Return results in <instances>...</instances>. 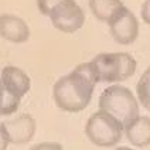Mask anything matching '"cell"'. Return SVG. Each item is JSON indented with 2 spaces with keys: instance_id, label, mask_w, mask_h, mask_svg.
I'll use <instances>...</instances> for the list:
<instances>
[{
  "instance_id": "1",
  "label": "cell",
  "mask_w": 150,
  "mask_h": 150,
  "mask_svg": "<svg viewBox=\"0 0 150 150\" xmlns=\"http://www.w3.org/2000/svg\"><path fill=\"white\" fill-rule=\"evenodd\" d=\"M98 82L99 76L92 61L78 64L69 74L55 81L52 86V99L64 112H81L89 105Z\"/></svg>"
},
{
  "instance_id": "2",
  "label": "cell",
  "mask_w": 150,
  "mask_h": 150,
  "mask_svg": "<svg viewBox=\"0 0 150 150\" xmlns=\"http://www.w3.org/2000/svg\"><path fill=\"white\" fill-rule=\"evenodd\" d=\"M85 134L98 147H115L125 136V125L112 113L98 109L88 117Z\"/></svg>"
},
{
  "instance_id": "3",
  "label": "cell",
  "mask_w": 150,
  "mask_h": 150,
  "mask_svg": "<svg viewBox=\"0 0 150 150\" xmlns=\"http://www.w3.org/2000/svg\"><path fill=\"white\" fill-rule=\"evenodd\" d=\"M98 106L102 110H106L116 116L123 125L140 113V103L137 96L129 88L119 83L110 85L102 91Z\"/></svg>"
},
{
  "instance_id": "4",
  "label": "cell",
  "mask_w": 150,
  "mask_h": 150,
  "mask_svg": "<svg viewBox=\"0 0 150 150\" xmlns=\"http://www.w3.org/2000/svg\"><path fill=\"white\" fill-rule=\"evenodd\" d=\"M96 68L99 82H123L133 76L137 68L136 59L129 52H100L91 59Z\"/></svg>"
},
{
  "instance_id": "5",
  "label": "cell",
  "mask_w": 150,
  "mask_h": 150,
  "mask_svg": "<svg viewBox=\"0 0 150 150\" xmlns=\"http://www.w3.org/2000/svg\"><path fill=\"white\" fill-rule=\"evenodd\" d=\"M108 25L112 38L120 45H130L139 37V20L126 6H122L110 17Z\"/></svg>"
},
{
  "instance_id": "6",
  "label": "cell",
  "mask_w": 150,
  "mask_h": 150,
  "mask_svg": "<svg viewBox=\"0 0 150 150\" xmlns=\"http://www.w3.org/2000/svg\"><path fill=\"white\" fill-rule=\"evenodd\" d=\"M52 25L65 34H72L85 24V13L75 0H62L50 14Z\"/></svg>"
},
{
  "instance_id": "7",
  "label": "cell",
  "mask_w": 150,
  "mask_h": 150,
  "mask_svg": "<svg viewBox=\"0 0 150 150\" xmlns=\"http://www.w3.org/2000/svg\"><path fill=\"white\" fill-rule=\"evenodd\" d=\"M0 86L18 98H23L31 88V79L21 68L16 65H6L0 74Z\"/></svg>"
},
{
  "instance_id": "8",
  "label": "cell",
  "mask_w": 150,
  "mask_h": 150,
  "mask_svg": "<svg viewBox=\"0 0 150 150\" xmlns=\"http://www.w3.org/2000/svg\"><path fill=\"white\" fill-rule=\"evenodd\" d=\"M30 27L21 17L4 13L0 16V35L1 38L14 44L28 41L30 38Z\"/></svg>"
},
{
  "instance_id": "9",
  "label": "cell",
  "mask_w": 150,
  "mask_h": 150,
  "mask_svg": "<svg viewBox=\"0 0 150 150\" xmlns=\"http://www.w3.org/2000/svg\"><path fill=\"white\" fill-rule=\"evenodd\" d=\"M4 125L10 134V140L14 144L28 143L34 137L35 129H37L34 117L28 113H21L11 120L4 122Z\"/></svg>"
},
{
  "instance_id": "10",
  "label": "cell",
  "mask_w": 150,
  "mask_h": 150,
  "mask_svg": "<svg viewBox=\"0 0 150 150\" xmlns=\"http://www.w3.org/2000/svg\"><path fill=\"white\" fill-rule=\"evenodd\" d=\"M125 136L134 147L150 146V116H136L125 125Z\"/></svg>"
},
{
  "instance_id": "11",
  "label": "cell",
  "mask_w": 150,
  "mask_h": 150,
  "mask_svg": "<svg viewBox=\"0 0 150 150\" xmlns=\"http://www.w3.org/2000/svg\"><path fill=\"white\" fill-rule=\"evenodd\" d=\"M88 6L92 16L102 23H108L110 17L116 13L123 4L122 0H89Z\"/></svg>"
},
{
  "instance_id": "12",
  "label": "cell",
  "mask_w": 150,
  "mask_h": 150,
  "mask_svg": "<svg viewBox=\"0 0 150 150\" xmlns=\"http://www.w3.org/2000/svg\"><path fill=\"white\" fill-rule=\"evenodd\" d=\"M21 98L13 95L11 92L0 86V115L1 116H8L16 113L17 109L20 108Z\"/></svg>"
},
{
  "instance_id": "13",
  "label": "cell",
  "mask_w": 150,
  "mask_h": 150,
  "mask_svg": "<svg viewBox=\"0 0 150 150\" xmlns=\"http://www.w3.org/2000/svg\"><path fill=\"white\" fill-rule=\"evenodd\" d=\"M136 96L143 108L150 103V67L143 72L136 83Z\"/></svg>"
},
{
  "instance_id": "14",
  "label": "cell",
  "mask_w": 150,
  "mask_h": 150,
  "mask_svg": "<svg viewBox=\"0 0 150 150\" xmlns=\"http://www.w3.org/2000/svg\"><path fill=\"white\" fill-rule=\"evenodd\" d=\"M62 0H35V4L38 11L41 13L42 16H48L52 13V10L55 8L57 4H59Z\"/></svg>"
},
{
  "instance_id": "15",
  "label": "cell",
  "mask_w": 150,
  "mask_h": 150,
  "mask_svg": "<svg viewBox=\"0 0 150 150\" xmlns=\"http://www.w3.org/2000/svg\"><path fill=\"white\" fill-rule=\"evenodd\" d=\"M28 150H62V144L58 142H42L31 146Z\"/></svg>"
},
{
  "instance_id": "16",
  "label": "cell",
  "mask_w": 150,
  "mask_h": 150,
  "mask_svg": "<svg viewBox=\"0 0 150 150\" xmlns=\"http://www.w3.org/2000/svg\"><path fill=\"white\" fill-rule=\"evenodd\" d=\"M10 143H11L10 134H8L7 129H6L4 122H1V123H0V150H7Z\"/></svg>"
},
{
  "instance_id": "17",
  "label": "cell",
  "mask_w": 150,
  "mask_h": 150,
  "mask_svg": "<svg viewBox=\"0 0 150 150\" xmlns=\"http://www.w3.org/2000/svg\"><path fill=\"white\" fill-rule=\"evenodd\" d=\"M140 16H142V21L150 25V0H144L140 7Z\"/></svg>"
},
{
  "instance_id": "18",
  "label": "cell",
  "mask_w": 150,
  "mask_h": 150,
  "mask_svg": "<svg viewBox=\"0 0 150 150\" xmlns=\"http://www.w3.org/2000/svg\"><path fill=\"white\" fill-rule=\"evenodd\" d=\"M115 150H137V149H133V147H127V146H119V147H116Z\"/></svg>"
},
{
  "instance_id": "19",
  "label": "cell",
  "mask_w": 150,
  "mask_h": 150,
  "mask_svg": "<svg viewBox=\"0 0 150 150\" xmlns=\"http://www.w3.org/2000/svg\"><path fill=\"white\" fill-rule=\"evenodd\" d=\"M144 109H146V110H149V112H150V103L147 105V106H144Z\"/></svg>"
}]
</instances>
